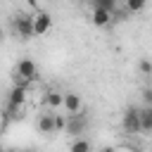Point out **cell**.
Instances as JSON below:
<instances>
[{"label": "cell", "instance_id": "3957f363", "mask_svg": "<svg viewBox=\"0 0 152 152\" xmlns=\"http://www.w3.org/2000/svg\"><path fill=\"white\" fill-rule=\"evenodd\" d=\"M36 74H38V66H36V62H33V59L24 57V59H19V62H17V76H14V78H19V81L28 83V81H33V78H36Z\"/></svg>", "mask_w": 152, "mask_h": 152}, {"label": "cell", "instance_id": "ffe728a7", "mask_svg": "<svg viewBox=\"0 0 152 152\" xmlns=\"http://www.w3.org/2000/svg\"><path fill=\"white\" fill-rule=\"evenodd\" d=\"M0 152H5V145H2V142H0Z\"/></svg>", "mask_w": 152, "mask_h": 152}, {"label": "cell", "instance_id": "2e32d148", "mask_svg": "<svg viewBox=\"0 0 152 152\" xmlns=\"http://www.w3.org/2000/svg\"><path fill=\"white\" fill-rule=\"evenodd\" d=\"M142 100H145V107H152V90L150 88L142 90Z\"/></svg>", "mask_w": 152, "mask_h": 152}, {"label": "cell", "instance_id": "e0dca14e", "mask_svg": "<svg viewBox=\"0 0 152 152\" xmlns=\"http://www.w3.org/2000/svg\"><path fill=\"white\" fill-rule=\"evenodd\" d=\"M2 38H5V28L0 26V40H2Z\"/></svg>", "mask_w": 152, "mask_h": 152}, {"label": "cell", "instance_id": "4fadbf2b", "mask_svg": "<svg viewBox=\"0 0 152 152\" xmlns=\"http://www.w3.org/2000/svg\"><path fill=\"white\" fill-rule=\"evenodd\" d=\"M142 7H145V0H128L126 2V10L128 12H140Z\"/></svg>", "mask_w": 152, "mask_h": 152}, {"label": "cell", "instance_id": "9a60e30c", "mask_svg": "<svg viewBox=\"0 0 152 152\" xmlns=\"http://www.w3.org/2000/svg\"><path fill=\"white\" fill-rule=\"evenodd\" d=\"M64 124H66V119L62 114H55V133L57 131H64Z\"/></svg>", "mask_w": 152, "mask_h": 152}, {"label": "cell", "instance_id": "5bb4252c", "mask_svg": "<svg viewBox=\"0 0 152 152\" xmlns=\"http://www.w3.org/2000/svg\"><path fill=\"white\" fill-rule=\"evenodd\" d=\"M140 71H142V76H150L152 74V62L150 59H140Z\"/></svg>", "mask_w": 152, "mask_h": 152}, {"label": "cell", "instance_id": "ba28073f", "mask_svg": "<svg viewBox=\"0 0 152 152\" xmlns=\"http://www.w3.org/2000/svg\"><path fill=\"white\" fill-rule=\"evenodd\" d=\"M138 121H140V131H142V133L152 131V107L138 109Z\"/></svg>", "mask_w": 152, "mask_h": 152}, {"label": "cell", "instance_id": "7c38bea8", "mask_svg": "<svg viewBox=\"0 0 152 152\" xmlns=\"http://www.w3.org/2000/svg\"><path fill=\"white\" fill-rule=\"evenodd\" d=\"M93 7H97V10H102V12L114 14L119 5H116V0H95V2H93Z\"/></svg>", "mask_w": 152, "mask_h": 152}, {"label": "cell", "instance_id": "8992f818", "mask_svg": "<svg viewBox=\"0 0 152 152\" xmlns=\"http://www.w3.org/2000/svg\"><path fill=\"white\" fill-rule=\"evenodd\" d=\"M62 107L69 112V114H81L83 109V102H81V95L76 93H64V100H62Z\"/></svg>", "mask_w": 152, "mask_h": 152}, {"label": "cell", "instance_id": "7402d4cb", "mask_svg": "<svg viewBox=\"0 0 152 152\" xmlns=\"http://www.w3.org/2000/svg\"><path fill=\"white\" fill-rule=\"evenodd\" d=\"M26 152H33V150H26Z\"/></svg>", "mask_w": 152, "mask_h": 152}, {"label": "cell", "instance_id": "7a4b0ae2", "mask_svg": "<svg viewBox=\"0 0 152 152\" xmlns=\"http://www.w3.org/2000/svg\"><path fill=\"white\" fill-rule=\"evenodd\" d=\"M52 26V17L43 10H38L33 17H31V28H33V36H45Z\"/></svg>", "mask_w": 152, "mask_h": 152}, {"label": "cell", "instance_id": "44dd1931", "mask_svg": "<svg viewBox=\"0 0 152 152\" xmlns=\"http://www.w3.org/2000/svg\"><path fill=\"white\" fill-rule=\"evenodd\" d=\"M135 152H145V150H135Z\"/></svg>", "mask_w": 152, "mask_h": 152}, {"label": "cell", "instance_id": "6da1fadb", "mask_svg": "<svg viewBox=\"0 0 152 152\" xmlns=\"http://www.w3.org/2000/svg\"><path fill=\"white\" fill-rule=\"evenodd\" d=\"M86 128H88V116L86 114H69V119L64 124V131L71 138H83Z\"/></svg>", "mask_w": 152, "mask_h": 152}, {"label": "cell", "instance_id": "277c9868", "mask_svg": "<svg viewBox=\"0 0 152 152\" xmlns=\"http://www.w3.org/2000/svg\"><path fill=\"white\" fill-rule=\"evenodd\" d=\"M121 124H124V131L126 133H140V121H138V107H126V112H124V119H121Z\"/></svg>", "mask_w": 152, "mask_h": 152}, {"label": "cell", "instance_id": "ac0fdd59", "mask_svg": "<svg viewBox=\"0 0 152 152\" xmlns=\"http://www.w3.org/2000/svg\"><path fill=\"white\" fill-rule=\"evenodd\" d=\"M102 152H112V147H104V150H102Z\"/></svg>", "mask_w": 152, "mask_h": 152}, {"label": "cell", "instance_id": "d6986e66", "mask_svg": "<svg viewBox=\"0 0 152 152\" xmlns=\"http://www.w3.org/2000/svg\"><path fill=\"white\" fill-rule=\"evenodd\" d=\"M5 152H19V150H14V147H12V150H5Z\"/></svg>", "mask_w": 152, "mask_h": 152}, {"label": "cell", "instance_id": "30bf717a", "mask_svg": "<svg viewBox=\"0 0 152 152\" xmlns=\"http://www.w3.org/2000/svg\"><path fill=\"white\" fill-rule=\"evenodd\" d=\"M69 152H93V145H90L88 138H74Z\"/></svg>", "mask_w": 152, "mask_h": 152}, {"label": "cell", "instance_id": "5b68a950", "mask_svg": "<svg viewBox=\"0 0 152 152\" xmlns=\"http://www.w3.org/2000/svg\"><path fill=\"white\" fill-rule=\"evenodd\" d=\"M14 31H17V36H19L21 40H28V38H33L31 17H28V14H19V17L14 19Z\"/></svg>", "mask_w": 152, "mask_h": 152}, {"label": "cell", "instance_id": "52a82bcc", "mask_svg": "<svg viewBox=\"0 0 152 152\" xmlns=\"http://www.w3.org/2000/svg\"><path fill=\"white\" fill-rule=\"evenodd\" d=\"M38 131L45 133V135L55 133V112H50V114H40V116H38Z\"/></svg>", "mask_w": 152, "mask_h": 152}, {"label": "cell", "instance_id": "9c48e42d", "mask_svg": "<svg viewBox=\"0 0 152 152\" xmlns=\"http://www.w3.org/2000/svg\"><path fill=\"white\" fill-rule=\"evenodd\" d=\"M62 100H64V93H57V90H48V93H45V102H48V107L55 109V112L62 107Z\"/></svg>", "mask_w": 152, "mask_h": 152}, {"label": "cell", "instance_id": "8fae6325", "mask_svg": "<svg viewBox=\"0 0 152 152\" xmlns=\"http://www.w3.org/2000/svg\"><path fill=\"white\" fill-rule=\"evenodd\" d=\"M109 21H112V14L109 12H102V10L93 7V24L95 26H107Z\"/></svg>", "mask_w": 152, "mask_h": 152}]
</instances>
